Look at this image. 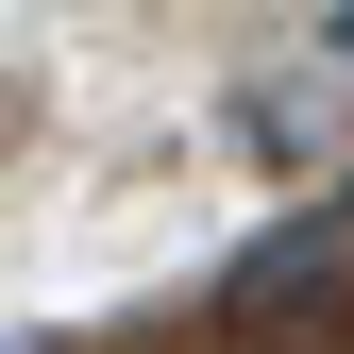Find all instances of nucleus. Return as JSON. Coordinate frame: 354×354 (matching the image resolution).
Here are the masks:
<instances>
[{"label": "nucleus", "mask_w": 354, "mask_h": 354, "mask_svg": "<svg viewBox=\"0 0 354 354\" xmlns=\"http://www.w3.org/2000/svg\"><path fill=\"white\" fill-rule=\"evenodd\" d=\"M321 68H337V84H354V0H337V17H321Z\"/></svg>", "instance_id": "nucleus-1"}]
</instances>
